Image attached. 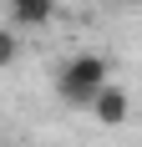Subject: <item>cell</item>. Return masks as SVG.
Here are the masks:
<instances>
[{"instance_id":"6da1fadb","label":"cell","mask_w":142,"mask_h":147,"mask_svg":"<svg viewBox=\"0 0 142 147\" xmlns=\"http://www.w3.org/2000/svg\"><path fill=\"white\" fill-rule=\"evenodd\" d=\"M107 81H112V61L97 56V51H81V56H71L66 66H61L56 91H61L66 107H86V112H91V102H97V91L107 86Z\"/></svg>"},{"instance_id":"7a4b0ae2","label":"cell","mask_w":142,"mask_h":147,"mask_svg":"<svg viewBox=\"0 0 142 147\" xmlns=\"http://www.w3.org/2000/svg\"><path fill=\"white\" fill-rule=\"evenodd\" d=\"M127 112H132L127 91H122V86H112V81H107V86L97 91V102H91V117H97L101 127H122V122H127Z\"/></svg>"},{"instance_id":"3957f363","label":"cell","mask_w":142,"mask_h":147,"mask_svg":"<svg viewBox=\"0 0 142 147\" xmlns=\"http://www.w3.org/2000/svg\"><path fill=\"white\" fill-rule=\"evenodd\" d=\"M10 20L15 30H41L56 20V0H10Z\"/></svg>"},{"instance_id":"277c9868","label":"cell","mask_w":142,"mask_h":147,"mask_svg":"<svg viewBox=\"0 0 142 147\" xmlns=\"http://www.w3.org/2000/svg\"><path fill=\"white\" fill-rule=\"evenodd\" d=\"M15 56H20V36L15 26H0V66H15Z\"/></svg>"},{"instance_id":"5b68a950","label":"cell","mask_w":142,"mask_h":147,"mask_svg":"<svg viewBox=\"0 0 142 147\" xmlns=\"http://www.w3.org/2000/svg\"><path fill=\"white\" fill-rule=\"evenodd\" d=\"M127 5H142V0H127Z\"/></svg>"}]
</instances>
